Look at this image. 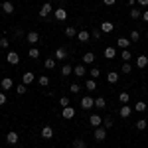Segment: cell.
Here are the masks:
<instances>
[{"instance_id": "cell-15", "label": "cell", "mask_w": 148, "mask_h": 148, "mask_svg": "<svg viewBox=\"0 0 148 148\" xmlns=\"http://www.w3.org/2000/svg\"><path fill=\"white\" fill-rule=\"evenodd\" d=\"M113 30H114V26L111 22H103L101 24V32H103V34H111Z\"/></svg>"}, {"instance_id": "cell-9", "label": "cell", "mask_w": 148, "mask_h": 148, "mask_svg": "<svg viewBox=\"0 0 148 148\" xmlns=\"http://www.w3.org/2000/svg\"><path fill=\"white\" fill-rule=\"evenodd\" d=\"M130 44H132V42H130L128 38H119V40H116V47H121V49H126Z\"/></svg>"}, {"instance_id": "cell-33", "label": "cell", "mask_w": 148, "mask_h": 148, "mask_svg": "<svg viewBox=\"0 0 148 148\" xmlns=\"http://www.w3.org/2000/svg\"><path fill=\"white\" fill-rule=\"evenodd\" d=\"M130 18H132V20H138V18H142V12L136 10V8H132V10H130Z\"/></svg>"}, {"instance_id": "cell-27", "label": "cell", "mask_w": 148, "mask_h": 148, "mask_svg": "<svg viewBox=\"0 0 148 148\" xmlns=\"http://www.w3.org/2000/svg\"><path fill=\"white\" fill-rule=\"evenodd\" d=\"M38 83H40L42 87H47V85H49V77H47V75H40V77H38Z\"/></svg>"}, {"instance_id": "cell-35", "label": "cell", "mask_w": 148, "mask_h": 148, "mask_svg": "<svg viewBox=\"0 0 148 148\" xmlns=\"http://www.w3.org/2000/svg\"><path fill=\"white\" fill-rule=\"evenodd\" d=\"M28 56L32 57V59H38V57H40V49H38V47H32V49L28 51Z\"/></svg>"}, {"instance_id": "cell-13", "label": "cell", "mask_w": 148, "mask_h": 148, "mask_svg": "<svg viewBox=\"0 0 148 148\" xmlns=\"http://www.w3.org/2000/svg\"><path fill=\"white\" fill-rule=\"evenodd\" d=\"M51 136H53V128H51V126H44V128H42V138L49 140Z\"/></svg>"}, {"instance_id": "cell-12", "label": "cell", "mask_w": 148, "mask_h": 148, "mask_svg": "<svg viewBox=\"0 0 148 148\" xmlns=\"http://www.w3.org/2000/svg\"><path fill=\"white\" fill-rule=\"evenodd\" d=\"M26 40H28V44H38V40H40V34H38V32H28Z\"/></svg>"}, {"instance_id": "cell-10", "label": "cell", "mask_w": 148, "mask_h": 148, "mask_svg": "<svg viewBox=\"0 0 148 148\" xmlns=\"http://www.w3.org/2000/svg\"><path fill=\"white\" fill-rule=\"evenodd\" d=\"M89 38H91V34H89L87 30H79V32H77V40H79V42H85V44H87Z\"/></svg>"}, {"instance_id": "cell-14", "label": "cell", "mask_w": 148, "mask_h": 148, "mask_svg": "<svg viewBox=\"0 0 148 148\" xmlns=\"http://www.w3.org/2000/svg\"><path fill=\"white\" fill-rule=\"evenodd\" d=\"M6 142H8V144H18V134H16L14 130H10V132L6 134Z\"/></svg>"}, {"instance_id": "cell-36", "label": "cell", "mask_w": 148, "mask_h": 148, "mask_svg": "<svg viewBox=\"0 0 148 148\" xmlns=\"http://www.w3.org/2000/svg\"><path fill=\"white\" fill-rule=\"evenodd\" d=\"M71 73H73V67H71V65H67V63H65V65H63V67H61V75H71Z\"/></svg>"}, {"instance_id": "cell-43", "label": "cell", "mask_w": 148, "mask_h": 148, "mask_svg": "<svg viewBox=\"0 0 148 148\" xmlns=\"http://www.w3.org/2000/svg\"><path fill=\"white\" fill-rule=\"evenodd\" d=\"M132 71V65L130 63H123V73H130Z\"/></svg>"}, {"instance_id": "cell-42", "label": "cell", "mask_w": 148, "mask_h": 148, "mask_svg": "<svg viewBox=\"0 0 148 148\" xmlns=\"http://www.w3.org/2000/svg\"><path fill=\"white\" fill-rule=\"evenodd\" d=\"M8 46H10V42H8V38H2V40H0V47H2V49H6Z\"/></svg>"}, {"instance_id": "cell-37", "label": "cell", "mask_w": 148, "mask_h": 148, "mask_svg": "<svg viewBox=\"0 0 148 148\" xmlns=\"http://www.w3.org/2000/svg\"><path fill=\"white\" fill-rule=\"evenodd\" d=\"M95 107H99V109H105V107H107V101H105L103 97H99V99H95Z\"/></svg>"}, {"instance_id": "cell-6", "label": "cell", "mask_w": 148, "mask_h": 148, "mask_svg": "<svg viewBox=\"0 0 148 148\" xmlns=\"http://www.w3.org/2000/svg\"><path fill=\"white\" fill-rule=\"evenodd\" d=\"M53 16H56V20L63 22V20L67 18V10H65V8H56V10H53Z\"/></svg>"}, {"instance_id": "cell-23", "label": "cell", "mask_w": 148, "mask_h": 148, "mask_svg": "<svg viewBox=\"0 0 148 148\" xmlns=\"http://www.w3.org/2000/svg\"><path fill=\"white\" fill-rule=\"evenodd\" d=\"M85 89H87V91H95V89H97L95 79H87V81H85Z\"/></svg>"}, {"instance_id": "cell-25", "label": "cell", "mask_w": 148, "mask_h": 148, "mask_svg": "<svg viewBox=\"0 0 148 148\" xmlns=\"http://www.w3.org/2000/svg\"><path fill=\"white\" fill-rule=\"evenodd\" d=\"M93 61H95V56H93L91 51H87V53L83 56V63H85V65H89V63H93Z\"/></svg>"}, {"instance_id": "cell-20", "label": "cell", "mask_w": 148, "mask_h": 148, "mask_svg": "<svg viewBox=\"0 0 148 148\" xmlns=\"http://www.w3.org/2000/svg\"><path fill=\"white\" fill-rule=\"evenodd\" d=\"M44 67L46 69H53L56 67V57H47L46 61H44Z\"/></svg>"}, {"instance_id": "cell-31", "label": "cell", "mask_w": 148, "mask_h": 148, "mask_svg": "<svg viewBox=\"0 0 148 148\" xmlns=\"http://www.w3.org/2000/svg\"><path fill=\"white\" fill-rule=\"evenodd\" d=\"M146 126H148V121H146V119H140V121H136V128H138V130H144Z\"/></svg>"}, {"instance_id": "cell-48", "label": "cell", "mask_w": 148, "mask_h": 148, "mask_svg": "<svg viewBox=\"0 0 148 148\" xmlns=\"http://www.w3.org/2000/svg\"><path fill=\"white\" fill-rule=\"evenodd\" d=\"M103 2H105L107 6H113V4H114V2H116V0H103Z\"/></svg>"}, {"instance_id": "cell-34", "label": "cell", "mask_w": 148, "mask_h": 148, "mask_svg": "<svg viewBox=\"0 0 148 148\" xmlns=\"http://www.w3.org/2000/svg\"><path fill=\"white\" fill-rule=\"evenodd\" d=\"M128 40H130V42H138V40H140V32H138V30H132Z\"/></svg>"}, {"instance_id": "cell-3", "label": "cell", "mask_w": 148, "mask_h": 148, "mask_svg": "<svg viewBox=\"0 0 148 148\" xmlns=\"http://www.w3.org/2000/svg\"><path fill=\"white\" fill-rule=\"evenodd\" d=\"M6 61H8L10 65H18V63H20V56H18L16 51H8V56H6Z\"/></svg>"}, {"instance_id": "cell-16", "label": "cell", "mask_w": 148, "mask_h": 148, "mask_svg": "<svg viewBox=\"0 0 148 148\" xmlns=\"http://www.w3.org/2000/svg\"><path fill=\"white\" fill-rule=\"evenodd\" d=\"M105 57H107V59H114V57H116V49H114V47H105Z\"/></svg>"}, {"instance_id": "cell-19", "label": "cell", "mask_w": 148, "mask_h": 148, "mask_svg": "<svg viewBox=\"0 0 148 148\" xmlns=\"http://www.w3.org/2000/svg\"><path fill=\"white\" fill-rule=\"evenodd\" d=\"M73 73H75L77 77H85V75H87V71H85V65H77V67L73 69Z\"/></svg>"}, {"instance_id": "cell-41", "label": "cell", "mask_w": 148, "mask_h": 148, "mask_svg": "<svg viewBox=\"0 0 148 148\" xmlns=\"http://www.w3.org/2000/svg\"><path fill=\"white\" fill-rule=\"evenodd\" d=\"M101 34H103L101 30H99V28H95V30L91 32V38H95V40H99V38H101Z\"/></svg>"}, {"instance_id": "cell-50", "label": "cell", "mask_w": 148, "mask_h": 148, "mask_svg": "<svg viewBox=\"0 0 148 148\" xmlns=\"http://www.w3.org/2000/svg\"><path fill=\"white\" fill-rule=\"evenodd\" d=\"M134 4H136V0H128V6L130 8H134Z\"/></svg>"}, {"instance_id": "cell-46", "label": "cell", "mask_w": 148, "mask_h": 148, "mask_svg": "<svg viewBox=\"0 0 148 148\" xmlns=\"http://www.w3.org/2000/svg\"><path fill=\"white\" fill-rule=\"evenodd\" d=\"M0 105H6V95L0 91Z\"/></svg>"}, {"instance_id": "cell-38", "label": "cell", "mask_w": 148, "mask_h": 148, "mask_svg": "<svg viewBox=\"0 0 148 148\" xmlns=\"http://www.w3.org/2000/svg\"><path fill=\"white\" fill-rule=\"evenodd\" d=\"M128 99H130V95H128V93H121V95H119V101L123 103V105H126Z\"/></svg>"}, {"instance_id": "cell-8", "label": "cell", "mask_w": 148, "mask_h": 148, "mask_svg": "<svg viewBox=\"0 0 148 148\" xmlns=\"http://www.w3.org/2000/svg\"><path fill=\"white\" fill-rule=\"evenodd\" d=\"M34 81H36V75L32 73V71H26V73L22 75V83L24 85H30V83H34Z\"/></svg>"}, {"instance_id": "cell-49", "label": "cell", "mask_w": 148, "mask_h": 148, "mask_svg": "<svg viewBox=\"0 0 148 148\" xmlns=\"http://www.w3.org/2000/svg\"><path fill=\"white\" fill-rule=\"evenodd\" d=\"M138 4H140V6H148V0H136Z\"/></svg>"}, {"instance_id": "cell-11", "label": "cell", "mask_w": 148, "mask_h": 148, "mask_svg": "<svg viewBox=\"0 0 148 148\" xmlns=\"http://www.w3.org/2000/svg\"><path fill=\"white\" fill-rule=\"evenodd\" d=\"M0 87H2L4 91H8V89H12V87H14V83H12L10 77H4V79L0 81Z\"/></svg>"}, {"instance_id": "cell-29", "label": "cell", "mask_w": 148, "mask_h": 148, "mask_svg": "<svg viewBox=\"0 0 148 148\" xmlns=\"http://www.w3.org/2000/svg\"><path fill=\"white\" fill-rule=\"evenodd\" d=\"M121 57H123V61H125V63H128V61L132 59V53H130L128 49H123V53H121Z\"/></svg>"}, {"instance_id": "cell-24", "label": "cell", "mask_w": 148, "mask_h": 148, "mask_svg": "<svg viewBox=\"0 0 148 148\" xmlns=\"http://www.w3.org/2000/svg\"><path fill=\"white\" fill-rule=\"evenodd\" d=\"M2 10L6 12V14H12V12H14V4H12V2H8V0H6V2H4V4H2Z\"/></svg>"}, {"instance_id": "cell-21", "label": "cell", "mask_w": 148, "mask_h": 148, "mask_svg": "<svg viewBox=\"0 0 148 148\" xmlns=\"http://www.w3.org/2000/svg\"><path fill=\"white\" fill-rule=\"evenodd\" d=\"M146 109H148V105H146L144 101H138L136 105H134V111H138V113H144Z\"/></svg>"}, {"instance_id": "cell-40", "label": "cell", "mask_w": 148, "mask_h": 148, "mask_svg": "<svg viewBox=\"0 0 148 148\" xmlns=\"http://www.w3.org/2000/svg\"><path fill=\"white\" fill-rule=\"evenodd\" d=\"M103 126H105V128H111V126H113V119H111V116H107V119L103 121Z\"/></svg>"}, {"instance_id": "cell-30", "label": "cell", "mask_w": 148, "mask_h": 148, "mask_svg": "<svg viewBox=\"0 0 148 148\" xmlns=\"http://www.w3.org/2000/svg\"><path fill=\"white\" fill-rule=\"evenodd\" d=\"M107 81H109V83H116V81H119V75H116V71H111V73L107 75Z\"/></svg>"}, {"instance_id": "cell-47", "label": "cell", "mask_w": 148, "mask_h": 148, "mask_svg": "<svg viewBox=\"0 0 148 148\" xmlns=\"http://www.w3.org/2000/svg\"><path fill=\"white\" fill-rule=\"evenodd\" d=\"M142 20H144V22H148V10L142 12Z\"/></svg>"}, {"instance_id": "cell-32", "label": "cell", "mask_w": 148, "mask_h": 148, "mask_svg": "<svg viewBox=\"0 0 148 148\" xmlns=\"http://www.w3.org/2000/svg\"><path fill=\"white\" fill-rule=\"evenodd\" d=\"M89 75H91V79H97V77H101V69H99V67H93L91 71H89Z\"/></svg>"}, {"instance_id": "cell-39", "label": "cell", "mask_w": 148, "mask_h": 148, "mask_svg": "<svg viewBox=\"0 0 148 148\" xmlns=\"http://www.w3.org/2000/svg\"><path fill=\"white\" fill-rule=\"evenodd\" d=\"M26 91H28V85H24V83H20V85L16 87V93H18V95H24Z\"/></svg>"}, {"instance_id": "cell-5", "label": "cell", "mask_w": 148, "mask_h": 148, "mask_svg": "<svg viewBox=\"0 0 148 148\" xmlns=\"http://www.w3.org/2000/svg\"><path fill=\"white\" fill-rule=\"evenodd\" d=\"M51 12H53V6H51L49 2H46V4H44V6L40 8V16H42V18H47V16H49Z\"/></svg>"}, {"instance_id": "cell-45", "label": "cell", "mask_w": 148, "mask_h": 148, "mask_svg": "<svg viewBox=\"0 0 148 148\" xmlns=\"http://www.w3.org/2000/svg\"><path fill=\"white\" fill-rule=\"evenodd\" d=\"M59 105H61V107H69V99L67 97H61V99H59Z\"/></svg>"}, {"instance_id": "cell-18", "label": "cell", "mask_w": 148, "mask_h": 148, "mask_svg": "<svg viewBox=\"0 0 148 148\" xmlns=\"http://www.w3.org/2000/svg\"><path fill=\"white\" fill-rule=\"evenodd\" d=\"M130 113H132V109H130V107H121V111H119V114H121V116H123V119H128V116H130Z\"/></svg>"}, {"instance_id": "cell-2", "label": "cell", "mask_w": 148, "mask_h": 148, "mask_svg": "<svg viewBox=\"0 0 148 148\" xmlns=\"http://www.w3.org/2000/svg\"><path fill=\"white\" fill-rule=\"evenodd\" d=\"M81 107H83V111L93 109V107H95V99H91V97H83V99H81Z\"/></svg>"}, {"instance_id": "cell-51", "label": "cell", "mask_w": 148, "mask_h": 148, "mask_svg": "<svg viewBox=\"0 0 148 148\" xmlns=\"http://www.w3.org/2000/svg\"><path fill=\"white\" fill-rule=\"evenodd\" d=\"M146 38H148V32H146Z\"/></svg>"}, {"instance_id": "cell-4", "label": "cell", "mask_w": 148, "mask_h": 148, "mask_svg": "<svg viewBox=\"0 0 148 148\" xmlns=\"http://www.w3.org/2000/svg\"><path fill=\"white\" fill-rule=\"evenodd\" d=\"M89 125H91L93 128H99V126L103 125L101 114H91V116H89Z\"/></svg>"}, {"instance_id": "cell-26", "label": "cell", "mask_w": 148, "mask_h": 148, "mask_svg": "<svg viewBox=\"0 0 148 148\" xmlns=\"http://www.w3.org/2000/svg\"><path fill=\"white\" fill-rule=\"evenodd\" d=\"M63 34L67 36V38H77V30L69 26V28H65V32H63Z\"/></svg>"}, {"instance_id": "cell-28", "label": "cell", "mask_w": 148, "mask_h": 148, "mask_svg": "<svg viewBox=\"0 0 148 148\" xmlns=\"http://www.w3.org/2000/svg\"><path fill=\"white\" fill-rule=\"evenodd\" d=\"M73 148H87V144H85L83 138H75L73 140Z\"/></svg>"}, {"instance_id": "cell-52", "label": "cell", "mask_w": 148, "mask_h": 148, "mask_svg": "<svg viewBox=\"0 0 148 148\" xmlns=\"http://www.w3.org/2000/svg\"><path fill=\"white\" fill-rule=\"evenodd\" d=\"M0 8H2V4H0Z\"/></svg>"}, {"instance_id": "cell-1", "label": "cell", "mask_w": 148, "mask_h": 148, "mask_svg": "<svg viewBox=\"0 0 148 148\" xmlns=\"http://www.w3.org/2000/svg\"><path fill=\"white\" fill-rule=\"evenodd\" d=\"M105 138H107V128H105V126L95 128V140H97V142H103Z\"/></svg>"}, {"instance_id": "cell-7", "label": "cell", "mask_w": 148, "mask_h": 148, "mask_svg": "<svg viewBox=\"0 0 148 148\" xmlns=\"http://www.w3.org/2000/svg\"><path fill=\"white\" fill-rule=\"evenodd\" d=\"M61 114H63V119H67V121H71L73 116H75V109L69 105V107H63V111H61Z\"/></svg>"}, {"instance_id": "cell-22", "label": "cell", "mask_w": 148, "mask_h": 148, "mask_svg": "<svg viewBox=\"0 0 148 148\" xmlns=\"http://www.w3.org/2000/svg\"><path fill=\"white\" fill-rule=\"evenodd\" d=\"M65 57H67V49L65 47H59L56 51V59H65Z\"/></svg>"}, {"instance_id": "cell-17", "label": "cell", "mask_w": 148, "mask_h": 148, "mask_svg": "<svg viewBox=\"0 0 148 148\" xmlns=\"http://www.w3.org/2000/svg\"><path fill=\"white\" fill-rule=\"evenodd\" d=\"M136 65H138L140 69H144V67L148 65V57H146V56H138V57H136Z\"/></svg>"}, {"instance_id": "cell-44", "label": "cell", "mask_w": 148, "mask_h": 148, "mask_svg": "<svg viewBox=\"0 0 148 148\" xmlns=\"http://www.w3.org/2000/svg\"><path fill=\"white\" fill-rule=\"evenodd\" d=\"M69 91L71 93H79V85H77V83H71V85H69Z\"/></svg>"}]
</instances>
